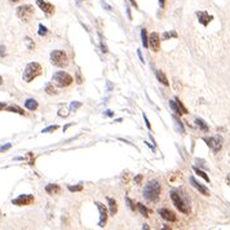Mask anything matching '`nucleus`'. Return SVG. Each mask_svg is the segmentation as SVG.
Instances as JSON below:
<instances>
[{"instance_id": "1", "label": "nucleus", "mask_w": 230, "mask_h": 230, "mask_svg": "<svg viewBox=\"0 0 230 230\" xmlns=\"http://www.w3.org/2000/svg\"><path fill=\"white\" fill-rule=\"evenodd\" d=\"M160 195V185L157 180H151L146 184L143 189V197L149 202H157Z\"/></svg>"}, {"instance_id": "2", "label": "nucleus", "mask_w": 230, "mask_h": 230, "mask_svg": "<svg viewBox=\"0 0 230 230\" xmlns=\"http://www.w3.org/2000/svg\"><path fill=\"white\" fill-rule=\"evenodd\" d=\"M40 74H41V66L38 62H31V64L26 66L25 71H23V80L30 83V81H33Z\"/></svg>"}, {"instance_id": "3", "label": "nucleus", "mask_w": 230, "mask_h": 230, "mask_svg": "<svg viewBox=\"0 0 230 230\" xmlns=\"http://www.w3.org/2000/svg\"><path fill=\"white\" fill-rule=\"evenodd\" d=\"M53 83L60 88H65V87H69L70 84L72 83V78L71 75H69L67 72L65 71H57L56 74H53V78H52Z\"/></svg>"}, {"instance_id": "4", "label": "nucleus", "mask_w": 230, "mask_h": 230, "mask_svg": "<svg viewBox=\"0 0 230 230\" xmlns=\"http://www.w3.org/2000/svg\"><path fill=\"white\" fill-rule=\"evenodd\" d=\"M50 62H52L54 66H58V67H65V66H67V64H69V58L64 50L57 49V50H53V52L50 53Z\"/></svg>"}, {"instance_id": "5", "label": "nucleus", "mask_w": 230, "mask_h": 230, "mask_svg": "<svg viewBox=\"0 0 230 230\" xmlns=\"http://www.w3.org/2000/svg\"><path fill=\"white\" fill-rule=\"evenodd\" d=\"M171 199H172L173 204L176 206V208H177L180 212L185 213V215H188V213L190 212L189 206L186 204V202L182 199L181 195H180V194H178L177 192H171Z\"/></svg>"}, {"instance_id": "6", "label": "nucleus", "mask_w": 230, "mask_h": 230, "mask_svg": "<svg viewBox=\"0 0 230 230\" xmlns=\"http://www.w3.org/2000/svg\"><path fill=\"white\" fill-rule=\"evenodd\" d=\"M33 14H34V7L33 5L26 4V5H21V7L17 8V16H18V18L22 19L23 22L29 21Z\"/></svg>"}, {"instance_id": "7", "label": "nucleus", "mask_w": 230, "mask_h": 230, "mask_svg": "<svg viewBox=\"0 0 230 230\" xmlns=\"http://www.w3.org/2000/svg\"><path fill=\"white\" fill-rule=\"evenodd\" d=\"M204 141L207 142V145L211 147L215 153L220 151L221 147H223V137H221V136H213V137H209V138H204Z\"/></svg>"}, {"instance_id": "8", "label": "nucleus", "mask_w": 230, "mask_h": 230, "mask_svg": "<svg viewBox=\"0 0 230 230\" xmlns=\"http://www.w3.org/2000/svg\"><path fill=\"white\" fill-rule=\"evenodd\" d=\"M34 202V197L30 195V194H22L19 195L18 198L12 200V203L16 204V206H29Z\"/></svg>"}, {"instance_id": "9", "label": "nucleus", "mask_w": 230, "mask_h": 230, "mask_svg": "<svg viewBox=\"0 0 230 230\" xmlns=\"http://www.w3.org/2000/svg\"><path fill=\"white\" fill-rule=\"evenodd\" d=\"M96 206L98 208V212H100V223H98V226L100 228H104L106 225V221H107V211H106V207L100 203V202H96Z\"/></svg>"}, {"instance_id": "10", "label": "nucleus", "mask_w": 230, "mask_h": 230, "mask_svg": "<svg viewBox=\"0 0 230 230\" xmlns=\"http://www.w3.org/2000/svg\"><path fill=\"white\" fill-rule=\"evenodd\" d=\"M169 105H171L172 110L176 112V114H178V115L188 114V110H186L185 106H184V105H182L178 100H172V101H169Z\"/></svg>"}, {"instance_id": "11", "label": "nucleus", "mask_w": 230, "mask_h": 230, "mask_svg": "<svg viewBox=\"0 0 230 230\" xmlns=\"http://www.w3.org/2000/svg\"><path fill=\"white\" fill-rule=\"evenodd\" d=\"M36 4H38V7L40 8V9L44 12L45 14L50 16V14L54 13V7H53L50 3L45 1V0H36Z\"/></svg>"}, {"instance_id": "12", "label": "nucleus", "mask_w": 230, "mask_h": 230, "mask_svg": "<svg viewBox=\"0 0 230 230\" xmlns=\"http://www.w3.org/2000/svg\"><path fill=\"white\" fill-rule=\"evenodd\" d=\"M149 45L151 47V49L154 52H158L159 47H160V39H159V34L158 33H151L149 36Z\"/></svg>"}, {"instance_id": "13", "label": "nucleus", "mask_w": 230, "mask_h": 230, "mask_svg": "<svg viewBox=\"0 0 230 230\" xmlns=\"http://www.w3.org/2000/svg\"><path fill=\"white\" fill-rule=\"evenodd\" d=\"M159 215L162 216V219L163 220H166V221H171V223H175L176 221V215L172 212V211H169V209H167V208H160L159 209Z\"/></svg>"}, {"instance_id": "14", "label": "nucleus", "mask_w": 230, "mask_h": 230, "mask_svg": "<svg viewBox=\"0 0 230 230\" xmlns=\"http://www.w3.org/2000/svg\"><path fill=\"white\" fill-rule=\"evenodd\" d=\"M197 17H198V19H199V22H200L203 26H207L208 23L213 19V16L208 14L207 12H197Z\"/></svg>"}, {"instance_id": "15", "label": "nucleus", "mask_w": 230, "mask_h": 230, "mask_svg": "<svg viewBox=\"0 0 230 230\" xmlns=\"http://www.w3.org/2000/svg\"><path fill=\"white\" fill-rule=\"evenodd\" d=\"M190 184H192V185H193L194 188H195V189H197V190H198V192H199V193H202V194H203V195H209V192H208V189L206 188V186H203L202 184H199V182H198V181H197V180H195V178H194V177H190Z\"/></svg>"}, {"instance_id": "16", "label": "nucleus", "mask_w": 230, "mask_h": 230, "mask_svg": "<svg viewBox=\"0 0 230 230\" xmlns=\"http://www.w3.org/2000/svg\"><path fill=\"white\" fill-rule=\"evenodd\" d=\"M45 190H47V193L48 194H50V195H56V194L60 193L61 189H60V186L56 185V184H50V185H47Z\"/></svg>"}, {"instance_id": "17", "label": "nucleus", "mask_w": 230, "mask_h": 230, "mask_svg": "<svg viewBox=\"0 0 230 230\" xmlns=\"http://www.w3.org/2000/svg\"><path fill=\"white\" fill-rule=\"evenodd\" d=\"M155 76H157V79L160 81L163 85H168V79H167V76L164 75V72H163V71L157 70V71H155Z\"/></svg>"}, {"instance_id": "18", "label": "nucleus", "mask_w": 230, "mask_h": 230, "mask_svg": "<svg viewBox=\"0 0 230 230\" xmlns=\"http://www.w3.org/2000/svg\"><path fill=\"white\" fill-rule=\"evenodd\" d=\"M25 106H26L27 110L34 111V110H36V109H38V102L34 98H29V100L25 101Z\"/></svg>"}, {"instance_id": "19", "label": "nucleus", "mask_w": 230, "mask_h": 230, "mask_svg": "<svg viewBox=\"0 0 230 230\" xmlns=\"http://www.w3.org/2000/svg\"><path fill=\"white\" fill-rule=\"evenodd\" d=\"M107 202H109V206H110V215H115L116 213V202L114 199H111V198H107Z\"/></svg>"}, {"instance_id": "20", "label": "nucleus", "mask_w": 230, "mask_h": 230, "mask_svg": "<svg viewBox=\"0 0 230 230\" xmlns=\"http://www.w3.org/2000/svg\"><path fill=\"white\" fill-rule=\"evenodd\" d=\"M195 124L200 128L202 131H204V132H207V131H208V126L206 124L204 120H202V119H199V118H197V119H195Z\"/></svg>"}, {"instance_id": "21", "label": "nucleus", "mask_w": 230, "mask_h": 230, "mask_svg": "<svg viewBox=\"0 0 230 230\" xmlns=\"http://www.w3.org/2000/svg\"><path fill=\"white\" fill-rule=\"evenodd\" d=\"M175 120V127H176V129L180 132V133H185V129H184V126H182V123H181V120L180 119H177V118H173Z\"/></svg>"}, {"instance_id": "22", "label": "nucleus", "mask_w": 230, "mask_h": 230, "mask_svg": "<svg viewBox=\"0 0 230 230\" xmlns=\"http://www.w3.org/2000/svg\"><path fill=\"white\" fill-rule=\"evenodd\" d=\"M141 39H142V45L146 48V47L149 45V38H147L146 29H142V30H141Z\"/></svg>"}, {"instance_id": "23", "label": "nucleus", "mask_w": 230, "mask_h": 230, "mask_svg": "<svg viewBox=\"0 0 230 230\" xmlns=\"http://www.w3.org/2000/svg\"><path fill=\"white\" fill-rule=\"evenodd\" d=\"M7 110H9V111H13V112H17V114L19 115H25V111L22 110L21 107H18V106H9V107H7Z\"/></svg>"}, {"instance_id": "24", "label": "nucleus", "mask_w": 230, "mask_h": 230, "mask_svg": "<svg viewBox=\"0 0 230 230\" xmlns=\"http://www.w3.org/2000/svg\"><path fill=\"white\" fill-rule=\"evenodd\" d=\"M171 38H177V33L176 31H168V33L163 34V40H168Z\"/></svg>"}, {"instance_id": "25", "label": "nucleus", "mask_w": 230, "mask_h": 230, "mask_svg": "<svg viewBox=\"0 0 230 230\" xmlns=\"http://www.w3.org/2000/svg\"><path fill=\"white\" fill-rule=\"evenodd\" d=\"M194 171H195V172H197V175H199V176H200V177H203V178H204V180L207 181V182H209V177H208L207 175H206V173L203 172V171H200L199 168H197V167H194Z\"/></svg>"}, {"instance_id": "26", "label": "nucleus", "mask_w": 230, "mask_h": 230, "mask_svg": "<svg viewBox=\"0 0 230 230\" xmlns=\"http://www.w3.org/2000/svg\"><path fill=\"white\" fill-rule=\"evenodd\" d=\"M137 208L140 209V212L142 213V216H145V217H147V216H149V212H147V209L145 208V206H143V204L138 203V204H137Z\"/></svg>"}, {"instance_id": "27", "label": "nucleus", "mask_w": 230, "mask_h": 230, "mask_svg": "<svg viewBox=\"0 0 230 230\" xmlns=\"http://www.w3.org/2000/svg\"><path fill=\"white\" fill-rule=\"evenodd\" d=\"M69 190H70V192H81V190H83V185H81V184L76 185V186H71V185H70Z\"/></svg>"}, {"instance_id": "28", "label": "nucleus", "mask_w": 230, "mask_h": 230, "mask_svg": "<svg viewBox=\"0 0 230 230\" xmlns=\"http://www.w3.org/2000/svg\"><path fill=\"white\" fill-rule=\"evenodd\" d=\"M39 35H41V36H44V35H47V33H48V30H47V27L45 26H43L41 23L39 25Z\"/></svg>"}, {"instance_id": "29", "label": "nucleus", "mask_w": 230, "mask_h": 230, "mask_svg": "<svg viewBox=\"0 0 230 230\" xmlns=\"http://www.w3.org/2000/svg\"><path fill=\"white\" fill-rule=\"evenodd\" d=\"M80 106H81V102H78V101H75V102H71V105H70V110L75 111L76 109H79Z\"/></svg>"}, {"instance_id": "30", "label": "nucleus", "mask_w": 230, "mask_h": 230, "mask_svg": "<svg viewBox=\"0 0 230 230\" xmlns=\"http://www.w3.org/2000/svg\"><path fill=\"white\" fill-rule=\"evenodd\" d=\"M45 92L48 93V95H54V93H56V91H54V88L52 87V84H48L45 87Z\"/></svg>"}, {"instance_id": "31", "label": "nucleus", "mask_w": 230, "mask_h": 230, "mask_svg": "<svg viewBox=\"0 0 230 230\" xmlns=\"http://www.w3.org/2000/svg\"><path fill=\"white\" fill-rule=\"evenodd\" d=\"M10 147H12V143H4V145L0 146V153H4V151L9 150Z\"/></svg>"}, {"instance_id": "32", "label": "nucleus", "mask_w": 230, "mask_h": 230, "mask_svg": "<svg viewBox=\"0 0 230 230\" xmlns=\"http://www.w3.org/2000/svg\"><path fill=\"white\" fill-rule=\"evenodd\" d=\"M58 128V126H50L48 128H45V129H43V133H47V132H53V131H56Z\"/></svg>"}, {"instance_id": "33", "label": "nucleus", "mask_w": 230, "mask_h": 230, "mask_svg": "<svg viewBox=\"0 0 230 230\" xmlns=\"http://www.w3.org/2000/svg\"><path fill=\"white\" fill-rule=\"evenodd\" d=\"M76 81H78V84H81V83H83V79H81V75H80V71H79V70L76 71Z\"/></svg>"}, {"instance_id": "34", "label": "nucleus", "mask_w": 230, "mask_h": 230, "mask_svg": "<svg viewBox=\"0 0 230 230\" xmlns=\"http://www.w3.org/2000/svg\"><path fill=\"white\" fill-rule=\"evenodd\" d=\"M126 202L128 203V206H129V208H131V209H135V206H133V203H132V200H131V199H129V198H128V197H126Z\"/></svg>"}, {"instance_id": "35", "label": "nucleus", "mask_w": 230, "mask_h": 230, "mask_svg": "<svg viewBox=\"0 0 230 230\" xmlns=\"http://www.w3.org/2000/svg\"><path fill=\"white\" fill-rule=\"evenodd\" d=\"M141 181H142V176H141V175H138L137 177H135V182H136V184H141Z\"/></svg>"}, {"instance_id": "36", "label": "nucleus", "mask_w": 230, "mask_h": 230, "mask_svg": "<svg viewBox=\"0 0 230 230\" xmlns=\"http://www.w3.org/2000/svg\"><path fill=\"white\" fill-rule=\"evenodd\" d=\"M58 115L60 116H67V112H66L65 110H60L58 111Z\"/></svg>"}, {"instance_id": "37", "label": "nucleus", "mask_w": 230, "mask_h": 230, "mask_svg": "<svg viewBox=\"0 0 230 230\" xmlns=\"http://www.w3.org/2000/svg\"><path fill=\"white\" fill-rule=\"evenodd\" d=\"M143 119H145V123H146V126H147V128H149V129H150V123H149V120H147V118H146V115L145 114H143Z\"/></svg>"}, {"instance_id": "38", "label": "nucleus", "mask_w": 230, "mask_h": 230, "mask_svg": "<svg viewBox=\"0 0 230 230\" xmlns=\"http://www.w3.org/2000/svg\"><path fill=\"white\" fill-rule=\"evenodd\" d=\"M4 50H5V48H4V45H1V47H0V56H4V54H5Z\"/></svg>"}, {"instance_id": "39", "label": "nucleus", "mask_w": 230, "mask_h": 230, "mask_svg": "<svg viewBox=\"0 0 230 230\" xmlns=\"http://www.w3.org/2000/svg\"><path fill=\"white\" fill-rule=\"evenodd\" d=\"M102 7H104V8H106V10H111V8H110V5H107V4H106V3H105V1H102Z\"/></svg>"}, {"instance_id": "40", "label": "nucleus", "mask_w": 230, "mask_h": 230, "mask_svg": "<svg viewBox=\"0 0 230 230\" xmlns=\"http://www.w3.org/2000/svg\"><path fill=\"white\" fill-rule=\"evenodd\" d=\"M3 109H7V104L5 102H0V110H3Z\"/></svg>"}, {"instance_id": "41", "label": "nucleus", "mask_w": 230, "mask_h": 230, "mask_svg": "<svg viewBox=\"0 0 230 230\" xmlns=\"http://www.w3.org/2000/svg\"><path fill=\"white\" fill-rule=\"evenodd\" d=\"M105 114H106L107 116H112V115H114V114H112V111H111V110H106V111H105Z\"/></svg>"}, {"instance_id": "42", "label": "nucleus", "mask_w": 230, "mask_h": 230, "mask_svg": "<svg viewBox=\"0 0 230 230\" xmlns=\"http://www.w3.org/2000/svg\"><path fill=\"white\" fill-rule=\"evenodd\" d=\"M137 54H138V57H140V61L143 62V58H142V54H141V50H137Z\"/></svg>"}, {"instance_id": "43", "label": "nucleus", "mask_w": 230, "mask_h": 230, "mask_svg": "<svg viewBox=\"0 0 230 230\" xmlns=\"http://www.w3.org/2000/svg\"><path fill=\"white\" fill-rule=\"evenodd\" d=\"M164 3H166V0H159V5H160L162 8L164 7Z\"/></svg>"}, {"instance_id": "44", "label": "nucleus", "mask_w": 230, "mask_h": 230, "mask_svg": "<svg viewBox=\"0 0 230 230\" xmlns=\"http://www.w3.org/2000/svg\"><path fill=\"white\" fill-rule=\"evenodd\" d=\"M129 1L132 3V5H133V7H136V8H137V3H136V1H135V0H129Z\"/></svg>"}, {"instance_id": "45", "label": "nucleus", "mask_w": 230, "mask_h": 230, "mask_svg": "<svg viewBox=\"0 0 230 230\" xmlns=\"http://www.w3.org/2000/svg\"><path fill=\"white\" fill-rule=\"evenodd\" d=\"M226 181H228V184H229V185H230V176H229V177H228V178H226Z\"/></svg>"}, {"instance_id": "46", "label": "nucleus", "mask_w": 230, "mask_h": 230, "mask_svg": "<svg viewBox=\"0 0 230 230\" xmlns=\"http://www.w3.org/2000/svg\"><path fill=\"white\" fill-rule=\"evenodd\" d=\"M1 84H3V78L0 76V85H1Z\"/></svg>"}, {"instance_id": "47", "label": "nucleus", "mask_w": 230, "mask_h": 230, "mask_svg": "<svg viewBox=\"0 0 230 230\" xmlns=\"http://www.w3.org/2000/svg\"><path fill=\"white\" fill-rule=\"evenodd\" d=\"M81 1H83V0H76V4H80Z\"/></svg>"}, {"instance_id": "48", "label": "nucleus", "mask_w": 230, "mask_h": 230, "mask_svg": "<svg viewBox=\"0 0 230 230\" xmlns=\"http://www.w3.org/2000/svg\"><path fill=\"white\" fill-rule=\"evenodd\" d=\"M10 1H18V0H10Z\"/></svg>"}, {"instance_id": "49", "label": "nucleus", "mask_w": 230, "mask_h": 230, "mask_svg": "<svg viewBox=\"0 0 230 230\" xmlns=\"http://www.w3.org/2000/svg\"><path fill=\"white\" fill-rule=\"evenodd\" d=\"M0 216H1V213H0Z\"/></svg>"}]
</instances>
